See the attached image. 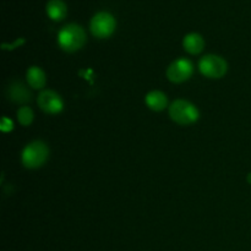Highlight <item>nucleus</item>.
Segmentation results:
<instances>
[{"label":"nucleus","instance_id":"nucleus-12","mask_svg":"<svg viewBox=\"0 0 251 251\" xmlns=\"http://www.w3.org/2000/svg\"><path fill=\"white\" fill-rule=\"evenodd\" d=\"M66 5L63 0H49L47 4V14L54 21H60L66 16Z\"/></svg>","mask_w":251,"mask_h":251},{"label":"nucleus","instance_id":"nucleus-3","mask_svg":"<svg viewBox=\"0 0 251 251\" xmlns=\"http://www.w3.org/2000/svg\"><path fill=\"white\" fill-rule=\"evenodd\" d=\"M49 157V149L43 141H33L22 151V163L26 168L36 169L43 166Z\"/></svg>","mask_w":251,"mask_h":251},{"label":"nucleus","instance_id":"nucleus-11","mask_svg":"<svg viewBox=\"0 0 251 251\" xmlns=\"http://www.w3.org/2000/svg\"><path fill=\"white\" fill-rule=\"evenodd\" d=\"M26 78L28 85L31 86L34 90H39V88H43L46 86L47 77L44 71L42 70L38 66H31L28 68L26 73Z\"/></svg>","mask_w":251,"mask_h":251},{"label":"nucleus","instance_id":"nucleus-14","mask_svg":"<svg viewBox=\"0 0 251 251\" xmlns=\"http://www.w3.org/2000/svg\"><path fill=\"white\" fill-rule=\"evenodd\" d=\"M12 126H14V124H12V122L10 119H7V118H2L1 120V130L2 131L7 132V131H11L12 130Z\"/></svg>","mask_w":251,"mask_h":251},{"label":"nucleus","instance_id":"nucleus-7","mask_svg":"<svg viewBox=\"0 0 251 251\" xmlns=\"http://www.w3.org/2000/svg\"><path fill=\"white\" fill-rule=\"evenodd\" d=\"M39 108L48 114H58L64 109V102L60 95L51 90H44L37 98Z\"/></svg>","mask_w":251,"mask_h":251},{"label":"nucleus","instance_id":"nucleus-8","mask_svg":"<svg viewBox=\"0 0 251 251\" xmlns=\"http://www.w3.org/2000/svg\"><path fill=\"white\" fill-rule=\"evenodd\" d=\"M6 96L11 102L17 103V104L20 103L24 104L32 100V92L21 81H14L10 83L9 87L6 88Z\"/></svg>","mask_w":251,"mask_h":251},{"label":"nucleus","instance_id":"nucleus-6","mask_svg":"<svg viewBox=\"0 0 251 251\" xmlns=\"http://www.w3.org/2000/svg\"><path fill=\"white\" fill-rule=\"evenodd\" d=\"M194 73V65L189 59L180 58L174 60L167 69V77L174 83H181L189 80Z\"/></svg>","mask_w":251,"mask_h":251},{"label":"nucleus","instance_id":"nucleus-2","mask_svg":"<svg viewBox=\"0 0 251 251\" xmlns=\"http://www.w3.org/2000/svg\"><path fill=\"white\" fill-rule=\"evenodd\" d=\"M169 115L176 124L190 125L195 123L200 117L196 105L185 100H176L169 107Z\"/></svg>","mask_w":251,"mask_h":251},{"label":"nucleus","instance_id":"nucleus-9","mask_svg":"<svg viewBox=\"0 0 251 251\" xmlns=\"http://www.w3.org/2000/svg\"><path fill=\"white\" fill-rule=\"evenodd\" d=\"M145 102L151 110L161 112V110L166 109L167 105H168V98L162 91H152L146 95Z\"/></svg>","mask_w":251,"mask_h":251},{"label":"nucleus","instance_id":"nucleus-15","mask_svg":"<svg viewBox=\"0 0 251 251\" xmlns=\"http://www.w3.org/2000/svg\"><path fill=\"white\" fill-rule=\"evenodd\" d=\"M248 181H249V183L251 184V173L249 174V176H248Z\"/></svg>","mask_w":251,"mask_h":251},{"label":"nucleus","instance_id":"nucleus-10","mask_svg":"<svg viewBox=\"0 0 251 251\" xmlns=\"http://www.w3.org/2000/svg\"><path fill=\"white\" fill-rule=\"evenodd\" d=\"M183 47L189 54H199L203 50L205 47V41H203L202 36L199 33H189L184 37L183 39Z\"/></svg>","mask_w":251,"mask_h":251},{"label":"nucleus","instance_id":"nucleus-1","mask_svg":"<svg viewBox=\"0 0 251 251\" xmlns=\"http://www.w3.org/2000/svg\"><path fill=\"white\" fill-rule=\"evenodd\" d=\"M58 43L65 51L74 53L86 43V33L81 26L70 24L64 26L58 34Z\"/></svg>","mask_w":251,"mask_h":251},{"label":"nucleus","instance_id":"nucleus-4","mask_svg":"<svg viewBox=\"0 0 251 251\" xmlns=\"http://www.w3.org/2000/svg\"><path fill=\"white\" fill-rule=\"evenodd\" d=\"M201 74L210 78H221L226 75L228 70V64L222 56L208 54L201 58L199 63Z\"/></svg>","mask_w":251,"mask_h":251},{"label":"nucleus","instance_id":"nucleus-5","mask_svg":"<svg viewBox=\"0 0 251 251\" xmlns=\"http://www.w3.org/2000/svg\"><path fill=\"white\" fill-rule=\"evenodd\" d=\"M91 32L97 38H108L115 29V20L109 12H98L91 20Z\"/></svg>","mask_w":251,"mask_h":251},{"label":"nucleus","instance_id":"nucleus-13","mask_svg":"<svg viewBox=\"0 0 251 251\" xmlns=\"http://www.w3.org/2000/svg\"><path fill=\"white\" fill-rule=\"evenodd\" d=\"M33 110L29 107L25 105V107H21L19 110H17V119H19L20 124L24 125V126H28L29 124H32L33 122Z\"/></svg>","mask_w":251,"mask_h":251}]
</instances>
